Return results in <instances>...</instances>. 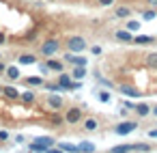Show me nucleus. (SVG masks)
Returning <instances> with one entry per match:
<instances>
[{
    "instance_id": "obj_1",
    "label": "nucleus",
    "mask_w": 157,
    "mask_h": 153,
    "mask_svg": "<svg viewBox=\"0 0 157 153\" xmlns=\"http://www.w3.org/2000/svg\"><path fill=\"white\" fill-rule=\"evenodd\" d=\"M67 50L69 52H84L86 50V39L84 37H80V35H75V37H69L67 39Z\"/></svg>"
},
{
    "instance_id": "obj_2",
    "label": "nucleus",
    "mask_w": 157,
    "mask_h": 153,
    "mask_svg": "<svg viewBox=\"0 0 157 153\" xmlns=\"http://www.w3.org/2000/svg\"><path fill=\"white\" fill-rule=\"evenodd\" d=\"M58 48H60L58 39H48V41L41 45V54H45V56H52V54H56V52H58Z\"/></svg>"
},
{
    "instance_id": "obj_3",
    "label": "nucleus",
    "mask_w": 157,
    "mask_h": 153,
    "mask_svg": "<svg viewBox=\"0 0 157 153\" xmlns=\"http://www.w3.org/2000/svg\"><path fill=\"white\" fill-rule=\"evenodd\" d=\"M136 127H138V123H133V121H125V123H118V125L114 127V131H116L118 136H127V134H131Z\"/></svg>"
},
{
    "instance_id": "obj_4",
    "label": "nucleus",
    "mask_w": 157,
    "mask_h": 153,
    "mask_svg": "<svg viewBox=\"0 0 157 153\" xmlns=\"http://www.w3.org/2000/svg\"><path fill=\"white\" fill-rule=\"evenodd\" d=\"M65 61H67L69 65H73V67H86V58H84V56H75V52H73V54H67Z\"/></svg>"
},
{
    "instance_id": "obj_5",
    "label": "nucleus",
    "mask_w": 157,
    "mask_h": 153,
    "mask_svg": "<svg viewBox=\"0 0 157 153\" xmlns=\"http://www.w3.org/2000/svg\"><path fill=\"white\" fill-rule=\"evenodd\" d=\"M65 119H67V123H78V121L82 119V110H80V108H71Z\"/></svg>"
},
{
    "instance_id": "obj_6",
    "label": "nucleus",
    "mask_w": 157,
    "mask_h": 153,
    "mask_svg": "<svg viewBox=\"0 0 157 153\" xmlns=\"http://www.w3.org/2000/svg\"><path fill=\"white\" fill-rule=\"evenodd\" d=\"M153 41H155V37H151V35H138V37H133V43H138V45H148Z\"/></svg>"
},
{
    "instance_id": "obj_7",
    "label": "nucleus",
    "mask_w": 157,
    "mask_h": 153,
    "mask_svg": "<svg viewBox=\"0 0 157 153\" xmlns=\"http://www.w3.org/2000/svg\"><path fill=\"white\" fill-rule=\"evenodd\" d=\"M118 41H133V37H131V30H116V35H114Z\"/></svg>"
},
{
    "instance_id": "obj_8",
    "label": "nucleus",
    "mask_w": 157,
    "mask_h": 153,
    "mask_svg": "<svg viewBox=\"0 0 157 153\" xmlns=\"http://www.w3.org/2000/svg\"><path fill=\"white\" fill-rule=\"evenodd\" d=\"M121 93L127 95V97H133V99L140 97V91H138V88H131V86H121Z\"/></svg>"
},
{
    "instance_id": "obj_9",
    "label": "nucleus",
    "mask_w": 157,
    "mask_h": 153,
    "mask_svg": "<svg viewBox=\"0 0 157 153\" xmlns=\"http://www.w3.org/2000/svg\"><path fill=\"white\" fill-rule=\"evenodd\" d=\"M2 93H5L9 99H17V97H22V95H20V91H17L15 86H5V88H2Z\"/></svg>"
},
{
    "instance_id": "obj_10",
    "label": "nucleus",
    "mask_w": 157,
    "mask_h": 153,
    "mask_svg": "<svg viewBox=\"0 0 157 153\" xmlns=\"http://www.w3.org/2000/svg\"><path fill=\"white\" fill-rule=\"evenodd\" d=\"M133 110L138 112V116H148V114H151V106H148V104H138Z\"/></svg>"
},
{
    "instance_id": "obj_11",
    "label": "nucleus",
    "mask_w": 157,
    "mask_h": 153,
    "mask_svg": "<svg viewBox=\"0 0 157 153\" xmlns=\"http://www.w3.org/2000/svg\"><path fill=\"white\" fill-rule=\"evenodd\" d=\"M35 63H37L35 54H22L20 56V65H35Z\"/></svg>"
},
{
    "instance_id": "obj_12",
    "label": "nucleus",
    "mask_w": 157,
    "mask_h": 153,
    "mask_svg": "<svg viewBox=\"0 0 157 153\" xmlns=\"http://www.w3.org/2000/svg\"><path fill=\"white\" fill-rule=\"evenodd\" d=\"M35 142H37V144H41V147H45V149L54 147V138H50V136H41V138H37Z\"/></svg>"
},
{
    "instance_id": "obj_13",
    "label": "nucleus",
    "mask_w": 157,
    "mask_h": 153,
    "mask_svg": "<svg viewBox=\"0 0 157 153\" xmlns=\"http://www.w3.org/2000/svg\"><path fill=\"white\" fill-rule=\"evenodd\" d=\"M146 65H148L151 69H155V71H157V52L146 54Z\"/></svg>"
},
{
    "instance_id": "obj_14",
    "label": "nucleus",
    "mask_w": 157,
    "mask_h": 153,
    "mask_svg": "<svg viewBox=\"0 0 157 153\" xmlns=\"http://www.w3.org/2000/svg\"><path fill=\"white\" fill-rule=\"evenodd\" d=\"M84 76H86V67H75V69L71 71V78H73V80H82Z\"/></svg>"
},
{
    "instance_id": "obj_15",
    "label": "nucleus",
    "mask_w": 157,
    "mask_h": 153,
    "mask_svg": "<svg viewBox=\"0 0 157 153\" xmlns=\"http://www.w3.org/2000/svg\"><path fill=\"white\" fill-rule=\"evenodd\" d=\"M50 106H52L54 110H58V108L63 106V99H60L58 95H50Z\"/></svg>"
},
{
    "instance_id": "obj_16",
    "label": "nucleus",
    "mask_w": 157,
    "mask_h": 153,
    "mask_svg": "<svg viewBox=\"0 0 157 153\" xmlns=\"http://www.w3.org/2000/svg\"><path fill=\"white\" fill-rule=\"evenodd\" d=\"M129 151H133V144H121L112 149V153H129Z\"/></svg>"
},
{
    "instance_id": "obj_17",
    "label": "nucleus",
    "mask_w": 157,
    "mask_h": 153,
    "mask_svg": "<svg viewBox=\"0 0 157 153\" xmlns=\"http://www.w3.org/2000/svg\"><path fill=\"white\" fill-rule=\"evenodd\" d=\"M45 65H48V69H52V71H60V69H63V63H58V61H52V58H50Z\"/></svg>"
},
{
    "instance_id": "obj_18",
    "label": "nucleus",
    "mask_w": 157,
    "mask_h": 153,
    "mask_svg": "<svg viewBox=\"0 0 157 153\" xmlns=\"http://www.w3.org/2000/svg\"><path fill=\"white\" fill-rule=\"evenodd\" d=\"M5 73H7L11 80H17V78H20V69H17V67H7V71H5Z\"/></svg>"
},
{
    "instance_id": "obj_19",
    "label": "nucleus",
    "mask_w": 157,
    "mask_h": 153,
    "mask_svg": "<svg viewBox=\"0 0 157 153\" xmlns=\"http://www.w3.org/2000/svg\"><path fill=\"white\" fill-rule=\"evenodd\" d=\"M84 129H86V131H95V129H97V121H95V119H86V121H84Z\"/></svg>"
},
{
    "instance_id": "obj_20",
    "label": "nucleus",
    "mask_w": 157,
    "mask_h": 153,
    "mask_svg": "<svg viewBox=\"0 0 157 153\" xmlns=\"http://www.w3.org/2000/svg\"><path fill=\"white\" fill-rule=\"evenodd\" d=\"M60 149H63V151H69V153H78V151H80V144L75 147V144H69V142H63V144H60Z\"/></svg>"
},
{
    "instance_id": "obj_21",
    "label": "nucleus",
    "mask_w": 157,
    "mask_h": 153,
    "mask_svg": "<svg viewBox=\"0 0 157 153\" xmlns=\"http://www.w3.org/2000/svg\"><path fill=\"white\" fill-rule=\"evenodd\" d=\"M114 13H116V18H129V13H131V11H129L127 7H116V11H114Z\"/></svg>"
},
{
    "instance_id": "obj_22",
    "label": "nucleus",
    "mask_w": 157,
    "mask_h": 153,
    "mask_svg": "<svg viewBox=\"0 0 157 153\" xmlns=\"http://www.w3.org/2000/svg\"><path fill=\"white\" fill-rule=\"evenodd\" d=\"M80 151H84V153H93V151H95V144H93V142H80Z\"/></svg>"
},
{
    "instance_id": "obj_23",
    "label": "nucleus",
    "mask_w": 157,
    "mask_h": 153,
    "mask_svg": "<svg viewBox=\"0 0 157 153\" xmlns=\"http://www.w3.org/2000/svg\"><path fill=\"white\" fill-rule=\"evenodd\" d=\"M22 101H24V104H33V101H35V93H33V91L24 93V95H22Z\"/></svg>"
},
{
    "instance_id": "obj_24",
    "label": "nucleus",
    "mask_w": 157,
    "mask_h": 153,
    "mask_svg": "<svg viewBox=\"0 0 157 153\" xmlns=\"http://www.w3.org/2000/svg\"><path fill=\"white\" fill-rule=\"evenodd\" d=\"M138 28H140V22H138V20H129V22H127V30L133 33V30H138Z\"/></svg>"
},
{
    "instance_id": "obj_25",
    "label": "nucleus",
    "mask_w": 157,
    "mask_h": 153,
    "mask_svg": "<svg viewBox=\"0 0 157 153\" xmlns=\"http://www.w3.org/2000/svg\"><path fill=\"white\" fill-rule=\"evenodd\" d=\"M30 151H33V153H45L48 149L41 147V144H37V142H33V144H30Z\"/></svg>"
},
{
    "instance_id": "obj_26",
    "label": "nucleus",
    "mask_w": 157,
    "mask_h": 153,
    "mask_svg": "<svg viewBox=\"0 0 157 153\" xmlns=\"http://www.w3.org/2000/svg\"><path fill=\"white\" fill-rule=\"evenodd\" d=\"M28 84H30V86H41V84H43V80H41V78H37V76H33V78H28Z\"/></svg>"
},
{
    "instance_id": "obj_27",
    "label": "nucleus",
    "mask_w": 157,
    "mask_h": 153,
    "mask_svg": "<svg viewBox=\"0 0 157 153\" xmlns=\"http://www.w3.org/2000/svg\"><path fill=\"white\" fill-rule=\"evenodd\" d=\"M48 88H50L52 93H58V91H65V88H63V86H60L58 82H56V84H48Z\"/></svg>"
},
{
    "instance_id": "obj_28",
    "label": "nucleus",
    "mask_w": 157,
    "mask_h": 153,
    "mask_svg": "<svg viewBox=\"0 0 157 153\" xmlns=\"http://www.w3.org/2000/svg\"><path fill=\"white\" fill-rule=\"evenodd\" d=\"M99 99H101V101H110V93L101 91V93H99Z\"/></svg>"
},
{
    "instance_id": "obj_29",
    "label": "nucleus",
    "mask_w": 157,
    "mask_h": 153,
    "mask_svg": "<svg viewBox=\"0 0 157 153\" xmlns=\"http://www.w3.org/2000/svg\"><path fill=\"white\" fill-rule=\"evenodd\" d=\"M52 125H63V119L60 116H52Z\"/></svg>"
},
{
    "instance_id": "obj_30",
    "label": "nucleus",
    "mask_w": 157,
    "mask_h": 153,
    "mask_svg": "<svg viewBox=\"0 0 157 153\" xmlns=\"http://www.w3.org/2000/svg\"><path fill=\"white\" fill-rule=\"evenodd\" d=\"M99 5L101 7H110V5H114V0H99Z\"/></svg>"
},
{
    "instance_id": "obj_31",
    "label": "nucleus",
    "mask_w": 157,
    "mask_h": 153,
    "mask_svg": "<svg viewBox=\"0 0 157 153\" xmlns=\"http://www.w3.org/2000/svg\"><path fill=\"white\" fill-rule=\"evenodd\" d=\"M153 18H155V11H146L144 13V20H153Z\"/></svg>"
},
{
    "instance_id": "obj_32",
    "label": "nucleus",
    "mask_w": 157,
    "mask_h": 153,
    "mask_svg": "<svg viewBox=\"0 0 157 153\" xmlns=\"http://www.w3.org/2000/svg\"><path fill=\"white\" fill-rule=\"evenodd\" d=\"M90 52H93V54H101V48H99V45H95V48H90Z\"/></svg>"
},
{
    "instance_id": "obj_33",
    "label": "nucleus",
    "mask_w": 157,
    "mask_h": 153,
    "mask_svg": "<svg viewBox=\"0 0 157 153\" xmlns=\"http://www.w3.org/2000/svg\"><path fill=\"white\" fill-rule=\"evenodd\" d=\"M45 153H63V149H52V147H50Z\"/></svg>"
},
{
    "instance_id": "obj_34",
    "label": "nucleus",
    "mask_w": 157,
    "mask_h": 153,
    "mask_svg": "<svg viewBox=\"0 0 157 153\" xmlns=\"http://www.w3.org/2000/svg\"><path fill=\"white\" fill-rule=\"evenodd\" d=\"M148 136H151V138H155V140H157V129H151V131H148Z\"/></svg>"
},
{
    "instance_id": "obj_35",
    "label": "nucleus",
    "mask_w": 157,
    "mask_h": 153,
    "mask_svg": "<svg viewBox=\"0 0 157 153\" xmlns=\"http://www.w3.org/2000/svg\"><path fill=\"white\" fill-rule=\"evenodd\" d=\"M7 136H9L7 131H0V140H7Z\"/></svg>"
},
{
    "instance_id": "obj_36",
    "label": "nucleus",
    "mask_w": 157,
    "mask_h": 153,
    "mask_svg": "<svg viewBox=\"0 0 157 153\" xmlns=\"http://www.w3.org/2000/svg\"><path fill=\"white\" fill-rule=\"evenodd\" d=\"M5 41H7V37H5V35H2V33H0V45H2V43H5Z\"/></svg>"
},
{
    "instance_id": "obj_37",
    "label": "nucleus",
    "mask_w": 157,
    "mask_h": 153,
    "mask_svg": "<svg viewBox=\"0 0 157 153\" xmlns=\"http://www.w3.org/2000/svg\"><path fill=\"white\" fill-rule=\"evenodd\" d=\"M5 71H7V67H5L2 63H0V73H5Z\"/></svg>"
},
{
    "instance_id": "obj_38",
    "label": "nucleus",
    "mask_w": 157,
    "mask_h": 153,
    "mask_svg": "<svg viewBox=\"0 0 157 153\" xmlns=\"http://www.w3.org/2000/svg\"><path fill=\"white\" fill-rule=\"evenodd\" d=\"M146 2H151V5H157V0H146Z\"/></svg>"
},
{
    "instance_id": "obj_39",
    "label": "nucleus",
    "mask_w": 157,
    "mask_h": 153,
    "mask_svg": "<svg viewBox=\"0 0 157 153\" xmlns=\"http://www.w3.org/2000/svg\"><path fill=\"white\" fill-rule=\"evenodd\" d=\"M153 112H155V116H157V106H155V108H153Z\"/></svg>"
},
{
    "instance_id": "obj_40",
    "label": "nucleus",
    "mask_w": 157,
    "mask_h": 153,
    "mask_svg": "<svg viewBox=\"0 0 157 153\" xmlns=\"http://www.w3.org/2000/svg\"><path fill=\"white\" fill-rule=\"evenodd\" d=\"M2 88H5V86H0V93H2Z\"/></svg>"
}]
</instances>
